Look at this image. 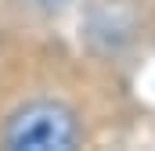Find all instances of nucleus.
<instances>
[{
    "label": "nucleus",
    "instance_id": "3",
    "mask_svg": "<svg viewBox=\"0 0 155 151\" xmlns=\"http://www.w3.org/2000/svg\"><path fill=\"white\" fill-rule=\"evenodd\" d=\"M29 4H36V7H43V11H58V7L76 4V0H29Z\"/></svg>",
    "mask_w": 155,
    "mask_h": 151
},
{
    "label": "nucleus",
    "instance_id": "2",
    "mask_svg": "<svg viewBox=\"0 0 155 151\" xmlns=\"http://www.w3.org/2000/svg\"><path fill=\"white\" fill-rule=\"evenodd\" d=\"M130 22H126V14L119 11V7H108V4H101L90 18H87V40L94 43V47H101V50H119L126 40H130Z\"/></svg>",
    "mask_w": 155,
    "mask_h": 151
},
{
    "label": "nucleus",
    "instance_id": "1",
    "mask_svg": "<svg viewBox=\"0 0 155 151\" xmlns=\"http://www.w3.org/2000/svg\"><path fill=\"white\" fill-rule=\"evenodd\" d=\"M83 140L79 115L61 101H29L4 122L7 151H72Z\"/></svg>",
    "mask_w": 155,
    "mask_h": 151
}]
</instances>
